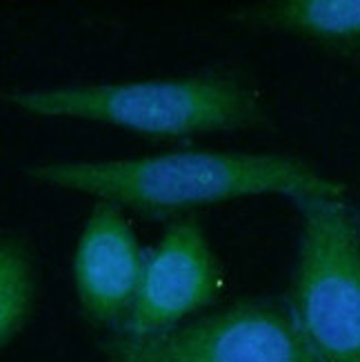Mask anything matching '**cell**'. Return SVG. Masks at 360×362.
Instances as JSON below:
<instances>
[{
	"mask_svg": "<svg viewBox=\"0 0 360 362\" xmlns=\"http://www.w3.org/2000/svg\"><path fill=\"white\" fill-rule=\"evenodd\" d=\"M238 18L325 45H360V0H274Z\"/></svg>",
	"mask_w": 360,
	"mask_h": 362,
	"instance_id": "52a82bcc",
	"label": "cell"
},
{
	"mask_svg": "<svg viewBox=\"0 0 360 362\" xmlns=\"http://www.w3.org/2000/svg\"><path fill=\"white\" fill-rule=\"evenodd\" d=\"M5 100L31 116L103 122L153 140L252 129L267 118L254 85L233 69L11 91Z\"/></svg>",
	"mask_w": 360,
	"mask_h": 362,
	"instance_id": "7a4b0ae2",
	"label": "cell"
},
{
	"mask_svg": "<svg viewBox=\"0 0 360 362\" xmlns=\"http://www.w3.org/2000/svg\"><path fill=\"white\" fill-rule=\"evenodd\" d=\"M36 300V269L27 243L5 235L0 243V344L18 336L29 322Z\"/></svg>",
	"mask_w": 360,
	"mask_h": 362,
	"instance_id": "ba28073f",
	"label": "cell"
},
{
	"mask_svg": "<svg viewBox=\"0 0 360 362\" xmlns=\"http://www.w3.org/2000/svg\"><path fill=\"white\" fill-rule=\"evenodd\" d=\"M221 291V267L196 218L174 220L147 256L143 282L116 336L147 338L178 327Z\"/></svg>",
	"mask_w": 360,
	"mask_h": 362,
	"instance_id": "5b68a950",
	"label": "cell"
},
{
	"mask_svg": "<svg viewBox=\"0 0 360 362\" xmlns=\"http://www.w3.org/2000/svg\"><path fill=\"white\" fill-rule=\"evenodd\" d=\"M100 349L107 362H323L289 303L274 298L233 303L147 338L112 336Z\"/></svg>",
	"mask_w": 360,
	"mask_h": 362,
	"instance_id": "277c9868",
	"label": "cell"
},
{
	"mask_svg": "<svg viewBox=\"0 0 360 362\" xmlns=\"http://www.w3.org/2000/svg\"><path fill=\"white\" fill-rule=\"evenodd\" d=\"M25 176L151 218L265 194H283L291 200L345 198V185L325 178L296 156L227 149H178L127 160L42 163L27 167Z\"/></svg>",
	"mask_w": 360,
	"mask_h": 362,
	"instance_id": "6da1fadb",
	"label": "cell"
},
{
	"mask_svg": "<svg viewBox=\"0 0 360 362\" xmlns=\"http://www.w3.org/2000/svg\"><path fill=\"white\" fill-rule=\"evenodd\" d=\"M145 264V251L120 207L98 200L74 254V282L85 316L120 329L134 307Z\"/></svg>",
	"mask_w": 360,
	"mask_h": 362,
	"instance_id": "8992f818",
	"label": "cell"
},
{
	"mask_svg": "<svg viewBox=\"0 0 360 362\" xmlns=\"http://www.w3.org/2000/svg\"><path fill=\"white\" fill-rule=\"evenodd\" d=\"M289 307L323 362H360V218L345 198H296Z\"/></svg>",
	"mask_w": 360,
	"mask_h": 362,
	"instance_id": "3957f363",
	"label": "cell"
}]
</instances>
